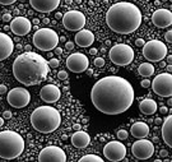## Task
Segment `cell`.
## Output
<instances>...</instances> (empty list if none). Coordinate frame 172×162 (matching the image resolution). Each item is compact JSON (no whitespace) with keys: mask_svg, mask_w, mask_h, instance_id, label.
<instances>
[{"mask_svg":"<svg viewBox=\"0 0 172 162\" xmlns=\"http://www.w3.org/2000/svg\"><path fill=\"white\" fill-rule=\"evenodd\" d=\"M131 83L119 75L103 77L91 91L92 103L105 115H119L130 109L134 101Z\"/></svg>","mask_w":172,"mask_h":162,"instance_id":"cell-1","label":"cell"},{"mask_svg":"<svg viewBox=\"0 0 172 162\" xmlns=\"http://www.w3.org/2000/svg\"><path fill=\"white\" fill-rule=\"evenodd\" d=\"M47 60L37 52L26 51L18 55L13 63V74L24 86H37L46 79L48 74Z\"/></svg>","mask_w":172,"mask_h":162,"instance_id":"cell-2","label":"cell"},{"mask_svg":"<svg viewBox=\"0 0 172 162\" xmlns=\"http://www.w3.org/2000/svg\"><path fill=\"white\" fill-rule=\"evenodd\" d=\"M106 23L115 33H133L142 24V12L133 3L120 2L110 6V9L107 10Z\"/></svg>","mask_w":172,"mask_h":162,"instance_id":"cell-3","label":"cell"},{"mask_svg":"<svg viewBox=\"0 0 172 162\" xmlns=\"http://www.w3.org/2000/svg\"><path fill=\"white\" fill-rule=\"evenodd\" d=\"M31 124L34 130L42 134H50L55 131L61 124V114L59 110L45 105L34 109L31 114Z\"/></svg>","mask_w":172,"mask_h":162,"instance_id":"cell-4","label":"cell"},{"mask_svg":"<svg viewBox=\"0 0 172 162\" xmlns=\"http://www.w3.org/2000/svg\"><path fill=\"white\" fill-rule=\"evenodd\" d=\"M24 151V139L17 131H0V158L14 160Z\"/></svg>","mask_w":172,"mask_h":162,"instance_id":"cell-5","label":"cell"},{"mask_svg":"<svg viewBox=\"0 0 172 162\" xmlns=\"http://www.w3.org/2000/svg\"><path fill=\"white\" fill-rule=\"evenodd\" d=\"M59 44V36L51 28H41L33 34V45L42 51H51Z\"/></svg>","mask_w":172,"mask_h":162,"instance_id":"cell-6","label":"cell"},{"mask_svg":"<svg viewBox=\"0 0 172 162\" xmlns=\"http://www.w3.org/2000/svg\"><path fill=\"white\" fill-rule=\"evenodd\" d=\"M167 46L159 40H150L143 45V56L150 63L162 61L167 56Z\"/></svg>","mask_w":172,"mask_h":162,"instance_id":"cell-7","label":"cell"},{"mask_svg":"<svg viewBox=\"0 0 172 162\" xmlns=\"http://www.w3.org/2000/svg\"><path fill=\"white\" fill-rule=\"evenodd\" d=\"M109 56L113 64L126 67L134 59V50L131 46H129L126 44H117L111 47Z\"/></svg>","mask_w":172,"mask_h":162,"instance_id":"cell-8","label":"cell"},{"mask_svg":"<svg viewBox=\"0 0 172 162\" xmlns=\"http://www.w3.org/2000/svg\"><path fill=\"white\" fill-rule=\"evenodd\" d=\"M150 87L153 88L154 93L161 97H171L172 96V75L171 73L158 74L150 82Z\"/></svg>","mask_w":172,"mask_h":162,"instance_id":"cell-9","label":"cell"},{"mask_svg":"<svg viewBox=\"0 0 172 162\" xmlns=\"http://www.w3.org/2000/svg\"><path fill=\"white\" fill-rule=\"evenodd\" d=\"M6 101L14 109H22L31 102V93L26 88L16 87L10 89V92L6 96Z\"/></svg>","mask_w":172,"mask_h":162,"instance_id":"cell-10","label":"cell"},{"mask_svg":"<svg viewBox=\"0 0 172 162\" xmlns=\"http://www.w3.org/2000/svg\"><path fill=\"white\" fill-rule=\"evenodd\" d=\"M131 153L137 160H148L153 156L154 146L150 140L140 138L131 144Z\"/></svg>","mask_w":172,"mask_h":162,"instance_id":"cell-11","label":"cell"},{"mask_svg":"<svg viewBox=\"0 0 172 162\" xmlns=\"http://www.w3.org/2000/svg\"><path fill=\"white\" fill-rule=\"evenodd\" d=\"M63 26L68 31H79L85 26V16L79 10H70L63 16Z\"/></svg>","mask_w":172,"mask_h":162,"instance_id":"cell-12","label":"cell"},{"mask_svg":"<svg viewBox=\"0 0 172 162\" xmlns=\"http://www.w3.org/2000/svg\"><path fill=\"white\" fill-rule=\"evenodd\" d=\"M103 154H105V157L109 161L119 162V161L125 158V156H126V147L121 142H119V140H111V142H109L105 146Z\"/></svg>","mask_w":172,"mask_h":162,"instance_id":"cell-13","label":"cell"},{"mask_svg":"<svg viewBox=\"0 0 172 162\" xmlns=\"http://www.w3.org/2000/svg\"><path fill=\"white\" fill-rule=\"evenodd\" d=\"M40 162H65L66 154L60 147L57 146H47L41 149L38 154Z\"/></svg>","mask_w":172,"mask_h":162,"instance_id":"cell-14","label":"cell"},{"mask_svg":"<svg viewBox=\"0 0 172 162\" xmlns=\"http://www.w3.org/2000/svg\"><path fill=\"white\" fill-rule=\"evenodd\" d=\"M89 60L88 58L82 52H74L68 56L66 59V67L71 73H83L88 69Z\"/></svg>","mask_w":172,"mask_h":162,"instance_id":"cell-15","label":"cell"},{"mask_svg":"<svg viewBox=\"0 0 172 162\" xmlns=\"http://www.w3.org/2000/svg\"><path fill=\"white\" fill-rule=\"evenodd\" d=\"M31 20L26 17H16L10 22V30L17 36H26L28 32H31Z\"/></svg>","mask_w":172,"mask_h":162,"instance_id":"cell-16","label":"cell"},{"mask_svg":"<svg viewBox=\"0 0 172 162\" xmlns=\"http://www.w3.org/2000/svg\"><path fill=\"white\" fill-rule=\"evenodd\" d=\"M41 100L46 102V103H55L60 100L61 97V91L59 89V87H56L55 84H46L45 87H42L41 92Z\"/></svg>","mask_w":172,"mask_h":162,"instance_id":"cell-17","label":"cell"},{"mask_svg":"<svg viewBox=\"0 0 172 162\" xmlns=\"http://www.w3.org/2000/svg\"><path fill=\"white\" fill-rule=\"evenodd\" d=\"M152 22L158 28L170 27L172 23V13L168 9H157L152 16Z\"/></svg>","mask_w":172,"mask_h":162,"instance_id":"cell-18","label":"cell"},{"mask_svg":"<svg viewBox=\"0 0 172 162\" xmlns=\"http://www.w3.org/2000/svg\"><path fill=\"white\" fill-rule=\"evenodd\" d=\"M30 4L36 12L50 13L60 5V0H30Z\"/></svg>","mask_w":172,"mask_h":162,"instance_id":"cell-19","label":"cell"},{"mask_svg":"<svg viewBox=\"0 0 172 162\" xmlns=\"http://www.w3.org/2000/svg\"><path fill=\"white\" fill-rule=\"evenodd\" d=\"M14 51V42L6 33L0 32V61L8 59Z\"/></svg>","mask_w":172,"mask_h":162,"instance_id":"cell-20","label":"cell"},{"mask_svg":"<svg viewBox=\"0 0 172 162\" xmlns=\"http://www.w3.org/2000/svg\"><path fill=\"white\" fill-rule=\"evenodd\" d=\"M91 142V137L88 133H85L83 130H77L74 134H71V144H73L75 148H85V147H88Z\"/></svg>","mask_w":172,"mask_h":162,"instance_id":"cell-21","label":"cell"},{"mask_svg":"<svg viewBox=\"0 0 172 162\" xmlns=\"http://www.w3.org/2000/svg\"><path fill=\"white\" fill-rule=\"evenodd\" d=\"M75 42L77 45H79L81 47H89L93 42H95V34H93L89 30H79L75 34Z\"/></svg>","mask_w":172,"mask_h":162,"instance_id":"cell-22","label":"cell"},{"mask_svg":"<svg viewBox=\"0 0 172 162\" xmlns=\"http://www.w3.org/2000/svg\"><path fill=\"white\" fill-rule=\"evenodd\" d=\"M162 138L168 147H172V116L168 115L163 121L162 126Z\"/></svg>","mask_w":172,"mask_h":162,"instance_id":"cell-23","label":"cell"},{"mask_svg":"<svg viewBox=\"0 0 172 162\" xmlns=\"http://www.w3.org/2000/svg\"><path fill=\"white\" fill-rule=\"evenodd\" d=\"M130 133H131L133 137L138 138V139L145 138L149 134V126L145 123H143V121H138V123H135V124L131 125Z\"/></svg>","mask_w":172,"mask_h":162,"instance_id":"cell-24","label":"cell"},{"mask_svg":"<svg viewBox=\"0 0 172 162\" xmlns=\"http://www.w3.org/2000/svg\"><path fill=\"white\" fill-rule=\"evenodd\" d=\"M158 106H157V102L152 98H145V100L140 101L139 103V110L142 111V114L144 115H153L157 111Z\"/></svg>","mask_w":172,"mask_h":162,"instance_id":"cell-25","label":"cell"},{"mask_svg":"<svg viewBox=\"0 0 172 162\" xmlns=\"http://www.w3.org/2000/svg\"><path fill=\"white\" fill-rule=\"evenodd\" d=\"M138 73L143 77H145V78H148V77L153 75L154 67H153V64H150V63H143V64H140L139 68H138Z\"/></svg>","mask_w":172,"mask_h":162,"instance_id":"cell-26","label":"cell"},{"mask_svg":"<svg viewBox=\"0 0 172 162\" xmlns=\"http://www.w3.org/2000/svg\"><path fill=\"white\" fill-rule=\"evenodd\" d=\"M103 160L99 157V156H97V154H85V156H83L81 160H79V162H102Z\"/></svg>","mask_w":172,"mask_h":162,"instance_id":"cell-27","label":"cell"},{"mask_svg":"<svg viewBox=\"0 0 172 162\" xmlns=\"http://www.w3.org/2000/svg\"><path fill=\"white\" fill-rule=\"evenodd\" d=\"M127 137H129V133H127L126 130L121 129V130L117 131V138H119L120 140H125V139H127Z\"/></svg>","mask_w":172,"mask_h":162,"instance_id":"cell-28","label":"cell"},{"mask_svg":"<svg viewBox=\"0 0 172 162\" xmlns=\"http://www.w3.org/2000/svg\"><path fill=\"white\" fill-rule=\"evenodd\" d=\"M59 64H60V61H59V59H56V58H52L51 60L48 61V67H51V68H57V67H59Z\"/></svg>","mask_w":172,"mask_h":162,"instance_id":"cell-29","label":"cell"},{"mask_svg":"<svg viewBox=\"0 0 172 162\" xmlns=\"http://www.w3.org/2000/svg\"><path fill=\"white\" fill-rule=\"evenodd\" d=\"M95 65H96L97 68H102V67L105 65L103 58H96V59H95Z\"/></svg>","mask_w":172,"mask_h":162,"instance_id":"cell-30","label":"cell"},{"mask_svg":"<svg viewBox=\"0 0 172 162\" xmlns=\"http://www.w3.org/2000/svg\"><path fill=\"white\" fill-rule=\"evenodd\" d=\"M57 78L61 79V81H65V79H68V73L65 72V70H60V72L57 73Z\"/></svg>","mask_w":172,"mask_h":162,"instance_id":"cell-31","label":"cell"},{"mask_svg":"<svg viewBox=\"0 0 172 162\" xmlns=\"http://www.w3.org/2000/svg\"><path fill=\"white\" fill-rule=\"evenodd\" d=\"M140 84H142L143 88H149V87H150V81H149V79H143Z\"/></svg>","mask_w":172,"mask_h":162,"instance_id":"cell-32","label":"cell"},{"mask_svg":"<svg viewBox=\"0 0 172 162\" xmlns=\"http://www.w3.org/2000/svg\"><path fill=\"white\" fill-rule=\"evenodd\" d=\"M17 0H0V4L2 5H10V4H14Z\"/></svg>","mask_w":172,"mask_h":162,"instance_id":"cell-33","label":"cell"},{"mask_svg":"<svg viewBox=\"0 0 172 162\" xmlns=\"http://www.w3.org/2000/svg\"><path fill=\"white\" fill-rule=\"evenodd\" d=\"M164 38H166L167 42H172V31H167L166 32V36H164Z\"/></svg>","mask_w":172,"mask_h":162,"instance_id":"cell-34","label":"cell"},{"mask_svg":"<svg viewBox=\"0 0 172 162\" xmlns=\"http://www.w3.org/2000/svg\"><path fill=\"white\" fill-rule=\"evenodd\" d=\"M144 44H145V41L143 40V38H137V40H135V45H137L138 47H142Z\"/></svg>","mask_w":172,"mask_h":162,"instance_id":"cell-35","label":"cell"},{"mask_svg":"<svg viewBox=\"0 0 172 162\" xmlns=\"http://www.w3.org/2000/svg\"><path fill=\"white\" fill-rule=\"evenodd\" d=\"M65 49H66V50H73V49H74V44H73V42H66V44H65Z\"/></svg>","mask_w":172,"mask_h":162,"instance_id":"cell-36","label":"cell"},{"mask_svg":"<svg viewBox=\"0 0 172 162\" xmlns=\"http://www.w3.org/2000/svg\"><path fill=\"white\" fill-rule=\"evenodd\" d=\"M12 111H4V114H3V117L4 119H12Z\"/></svg>","mask_w":172,"mask_h":162,"instance_id":"cell-37","label":"cell"},{"mask_svg":"<svg viewBox=\"0 0 172 162\" xmlns=\"http://www.w3.org/2000/svg\"><path fill=\"white\" fill-rule=\"evenodd\" d=\"M10 19H12V17H10L9 13H5L4 16H3V20H4V22H9Z\"/></svg>","mask_w":172,"mask_h":162,"instance_id":"cell-38","label":"cell"},{"mask_svg":"<svg viewBox=\"0 0 172 162\" xmlns=\"http://www.w3.org/2000/svg\"><path fill=\"white\" fill-rule=\"evenodd\" d=\"M6 86H4V84H0V95H3V93H6Z\"/></svg>","mask_w":172,"mask_h":162,"instance_id":"cell-39","label":"cell"},{"mask_svg":"<svg viewBox=\"0 0 172 162\" xmlns=\"http://www.w3.org/2000/svg\"><path fill=\"white\" fill-rule=\"evenodd\" d=\"M159 156H161V157H166V156H168V152H167L166 149H162V151L159 152Z\"/></svg>","mask_w":172,"mask_h":162,"instance_id":"cell-40","label":"cell"},{"mask_svg":"<svg viewBox=\"0 0 172 162\" xmlns=\"http://www.w3.org/2000/svg\"><path fill=\"white\" fill-rule=\"evenodd\" d=\"M159 111L162 112V114H167V112H168V109H167L166 106H162V107L159 109Z\"/></svg>","mask_w":172,"mask_h":162,"instance_id":"cell-41","label":"cell"},{"mask_svg":"<svg viewBox=\"0 0 172 162\" xmlns=\"http://www.w3.org/2000/svg\"><path fill=\"white\" fill-rule=\"evenodd\" d=\"M55 52H56L57 55H61V54H63V49H60V47L56 46V47H55Z\"/></svg>","mask_w":172,"mask_h":162,"instance_id":"cell-42","label":"cell"},{"mask_svg":"<svg viewBox=\"0 0 172 162\" xmlns=\"http://www.w3.org/2000/svg\"><path fill=\"white\" fill-rule=\"evenodd\" d=\"M89 52H91V55H96L97 54V49H95V47H92L91 50H89Z\"/></svg>","mask_w":172,"mask_h":162,"instance_id":"cell-43","label":"cell"},{"mask_svg":"<svg viewBox=\"0 0 172 162\" xmlns=\"http://www.w3.org/2000/svg\"><path fill=\"white\" fill-rule=\"evenodd\" d=\"M55 18H56V19H61V18H63L61 13H56V14H55Z\"/></svg>","mask_w":172,"mask_h":162,"instance_id":"cell-44","label":"cell"},{"mask_svg":"<svg viewBox=\"0 0 172 162\" xmlns=\"http://www.w3.org/2000/svg\"><path fill=\"white\" fill-rule=\"evenodd\" d=\"M73 128H74L75 130H79V129H81V124H74Z\"/></svg>","mask_w":172,"mask_h":162,"instance_id":"cell-45","label":"cell"},{"mask_svg":"<svg viewBox=\"0 0 172 162\" xmlns=\"http://www.w3.org/2000/svg\"><path fill=\"white\" fill-rule=\"evenodd\" d=\"M24 50L26 51H31V45H26L24 46Z\"/></svg>","mask_w":172,"mask_h":162,"instance_id":"cell-46","label":"cell"},{"mask_svg":"<svg viewBox=\"0 0 172 162\" xmlns=\"http://www.w3.org/2000/svg\"><path fill=\"white\" fill-rule=\"evenodd\" d=\"M156 124H162V119L161 117H157L156 119Z\"/></svg>","mask_w":172,"mask_h":162,"instance_id":"cell-47","label":"cell"},{"mask_svg":"<svg viewBox=\"0 0 172 162\" xmlns=\"http://www.w3.org/2000/svg\"><path fill=\"white\" fill-rule=\"evenodd\" d=\"M87 74H88V75L91 77V75L93 74V70H92V69H87Z\"/></svg>","mask_w":172,"mask_h":162,"instance_id":"cell-48","label":"cell"},{"mask_svg":"<svg viewBox=\"0 0 172 162\" xmlns=\"http://www.w3.org/2000/svg\"><path fill=\"white\" fill-rule=\"evenodd\" d=\"M4 125V117H0V126Z\"/></svg>","mask_w":172,"mask_h":162,"instance_id":"cell-49","label":"cell"},{"mask_svg":"<svg viewBox=\"0 0 172 162\" xmlns=\"http://www.w3.org/2000/svg\"><path fill=\"white\" fill-rule=\"evenodd\" d=\"M44 23H45V24L50 23V19H48V18H45V19H44Z\"/></svg>","mask_w":172,"mask_h":162,"instance_id":"cell-50","label":"cell"},{"mask_svg":"<svg viewBox=\"0 0 172 162\" xmlns=\"http://www.w3.org/2000/svg\"><path fill=\"white\" fill-rule=\"evenodd\" d=\"M167 60H168V63H171V61H172V56H171V55H168V56H167Z\"/></svg>","mask_w":172,"mask_h":162,"instance_id":"cell-51","label":"cell"},{"mask_svg":"<svg viewBox=\"0 0 172 162\" xmlns=\"http://www.w3.org/2000/svg\"><path fill=\"white\" fill-rule=\"evenodd\" d=\"M4 30H5V31H9V30H10V26H5Z\"/></svg>","mask_w":172,"mask_h":162,"instance_id":"cell-52","label":"cell"},{"mask_svg":"<svg viewBox=\"0 0 172 162\" xmlns=\"http://www.w3.org/2000/svg\"><path fill=\"white\" fill-rule=\"evenodd\" d=\"M167 70H168V73H171V70H172V67H171V65H168V67H167Z\"/></svg>","mask_w":172,"mask_h":162,"instance_id":"cell-53","label":"cell"},{"mask_svg":"<svg viewBox=\"0 0 172 162\" xmlns=\"http://www.w3.org/2000/svg\"><path fill=\"white\" fill-rule=\"evenodd\" d=\"M59 40H61V42H64V41H65L66 38H65V37H64V36H61V38H59Z\"/></svg>","mask_w":172,"mask_h":162,"instance_id":"cell-54","label":"cell"},{"mask_svg":"<svg viewBox=\"0 0 172 162\" xmlns=\"http://www.w3.org/2000/svg\"><path fill=\"white\" fill-rule=\"evenodd\" d=\"M65 2H66V3H68V4H70V3H71V2H73V0H65Z\"/></svg>","mask_w":172,"mask_h":162,"instance_id":"cell-55","label":"cell"}]
</instances>
